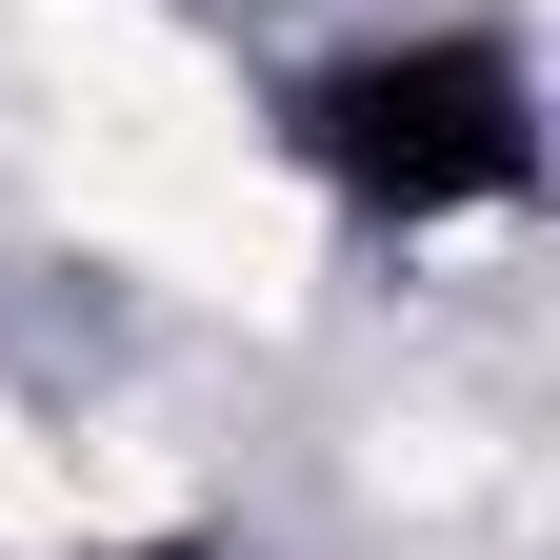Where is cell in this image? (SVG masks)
<instances>
[{
	"mask_svg": "<svg viewBox=\"0 0 560 560\" xmlns=\"http://www.w3.org/2000/svg\"><path fill=\"white\" fill-rule=\"evenodd\" d=\"M280 140H301V180L340 221L381 241H441V221H501L540 180V81L501 21H420V40H340L280 81Z\"/></svg>",
	"mask_w": 560,
	"mask_h": 560,
	"instance_id": "1",
	"label": "cell"
},
{
	"mask_svg": "<svg viewBox=\"0 0 560 560\" xmlns=\"http://www.w3.org/2000/svg\"><path fill=\"white\" fill-rule=\"evenodd\" d=\"M101 560H221V540H101Z\"/></svg>",
	"mask_w": 560,
	"mask_h": 560,
	"instance_id": "2",
	"label": "cell"
}]
</instances>
